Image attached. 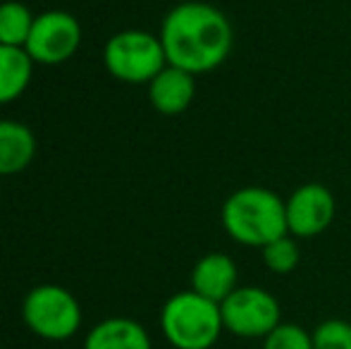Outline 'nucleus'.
Segmentation results:
<instances>
[{
  "label": "nucleus",
  "instance_id": "nucleus-10",
  "mask_svg": "<svg viewBox=\"0 0 351 349\" xmlns=\"http://www.w3.org/2000/svg\"><path fill=\"white\" fill-rule=\"evenodd\" d=\"M239 287V268L234 258L222 252H210L201 256L191 268V289L213 302H225Z\"/></svg>",
  "mask_w": 351,
  "mask_h": 349
},
{
  "label": "nucleus",
  "instance_id": "nucleus-12",
  "mask_svg": "<svg viewBox=\"0 0 351 349\" xmlns=\"http://www.w3.org/2000/svg\"><path fill=\"white\" fill-rule=\"evenodd\" d=\"M36 136L24 122L0 120V177L17 175L32 165Z\"/></svg>",
  "mask_w": 351,
  "mask_h": 349
},
{
  "label": "nucleus",
  "instance_id": "nucleus-7",
  "mask_svg": "<svg viewBox=\"0 0 351 349\" xmlns=\"http://www.w3.org/2000/svg\"><path fill=\"white\" fill-rule=\"evenodd\" d=\"M82 36V24L72 12L48 10L36 14L24 51L36 65H62L77 56Z\"/></svg>",
  "mask_w": 351,
  "mask_h": 349
},
{
  "label": "nucleus",
  "instance_id": "nucleus-11",
  "mask_svg": "<svg viewBox=\"0 0 351 349\" xmlns=\"http://www.w3.org/2000/svg\"><path fill=\"white\" fill-rule=\"evenodd\" d=\"M84 349H153V342L139 321L112 316L88 330Z\"/></svg>",
  "mask_w": 351,
  "mask_h": 349
},
{
  "label": "nucleus",
  "instance_id": "nucleus-9",
  "mask_svg": "<svg viewBox=\"0 0 351 349\" xmlns=\"http://www.w3.org/2000/svg\"><path fill=\"white\" fill-rule=\"evenodd\" d=\"M196 98V75L165 65L148 84V101L160 115H180Z\"/></svg>",
  "mask_w": 351,
  "mask_h": 349
},
{
  "label": "nucleus",
  "instance_id": "nucleus-15",
  "mask_svg": "<svg viewBox=\"0 0 351 349\" xmlns=\"http://www.w3.org/2000/svg\"><path fill=\"white\" fill-rule=\"evenodd\" d=\"M261 258H263V265L275 275H289L296 270V265L301 261V252L299 244H296V237L291 234H282L275 242L265 244L261 249Z\"/></svg>",
  "mask_w": 351,
  "mask_h": 349
},
{
  "label": "nucleus",
  "instance_id": "nucleus-8",
  "mask_svg": "<svg viewBox=\"0 0 351 349\" xmlns=\"http://www.w3.org/2000/svg\"><path fill=\"white\" fill-rule=\"evenodd\" d=\"M287 206V228L296 239H311L323 234L332 225L337 213L335 194L320 182H306L296 186L285 199Z\"/></svg>",
  "mask_w": 351,
  "mask_h": 349
},
{
  "label": "nucleus",
  "instance_id": "nucleus-5",
  "mask_svg": "<svg viewBox=\"0 0 351 349\" xmlns=\"http://www.w3.org/2000/svg\"><path fill=\"white\" fill-rule=\"evenodd\" d=\"M103 65L122 84H151L167 65L160 36L143 29H125L103 46Z\"/></svg>",
  "mask_w": 351,
  "mask_h": 349
},
{
  "label": "nucleus",
  "instance_id": "nucleus-6",
  "mask_svg": "<svg viewBox=\"0 0 351 349\" xmlns=\"http://www.w3.org/2000/svg\"><path fill=\"white\" fill-rule=\"evenodd\" d=\"M225 333L241 340H263L282 323V306L273 292L258 285L237 287L220 302Z\"/></svg>",
  "mask_w": 351,
  "mask_h": 349
},
{
  "label": "nucleus",
  "instance_id": "nucleus-16",
  "mask_svg": "<svg viewBox=\"0 0 351 349\" xmlns=\"http://www.w3.org/2000/svg\"><path fill=\"white\" fill-rule=\"evenodd\" d=\"M311 337H313V349H351V321L347 318L320 321Z\"/></svg>",
  "mask_w": 351,
  "mask_h": 349
},
{
  "label": "nucleus",
  "instance_id": "nucleus-1",
  "mask_svg": "<svg viewBox=\"0 0 351 349\" xmlns=\"http://www.w3.org/2000/svg\"><path fill=\"white\" fill-rule=\"evenodd\" d=\"M158 36L165 48L167 65L196 77L217 70L234 48V29L227 14L201 0L175 5L162 19Z\"/></svg>",
  "mask_w": 351,
  "mask_h": 349
},
{
  "label": "nucleus",
  "instance_id": "nucleus-13",
  "mask_svg": "<svg viewBox=\"0 0 351 349\" xmlns=\"http://www.w3.org/2000/svg\"><path fill=\"white\" fill-rule=\"evenodd\" d=\"M36 62L24 48L0 46V106H10L24 96L34 80Z\"/></svg>",
  "mask_w": 351,
  "mask_h": 349
},
{
  "label": "nucleus",
  "instance_id": "nucleus-3",
  "mask_svg": "<svg viewBox=\"0 0 351 349\" xmlns=\"http://www.w3.org/2000/svg\"><path fill=\"white\" fill-rule=\"evenodd\" d=\"M160 330L175 349H213L225 333L220 304L191 287L172 294L160 309Z\"/></svg>",
  "mask_w": 351,
  "mask_h": 349
},
{
  "label": "nucleus",
  "instance_id": "nucleus-2",
  "mask_svg": "<svg viewBox=\"0 0 351 349\" xmlns=\"http://www.w3.org/2000/svg\"><path fill=\"white\" fill-rule=\"evenodd\" d=\"M220 220L232 242L251 249H263L282 234H289L285 199L268 186L232 191L222 204Z\"/></svg>",
  "mask_w": 351,
  "mask_h": 349
},
{
  "label": "nucleus",
  "instance_id": "nucleus-4",
  "mask_svg": "<svg viewBox=\"0 0 351 349\" xmlns=\"http://www.w3.org/2000/svg\"><path fill=\"white\" fill-rule=\"evenodd\" d=\"M22 321L41 340L65 342L79 333L84 313L77 297L62 285H36L22 302Z\"/></svg>",
  "mask_w": 351,
  "mask_h": 349
},
{
  "label": "nucleus",
  "instance_id": "nucleus-14",
  "mask_svg": "<svg viewBox=\"0 0 351 349\" xmlns=\"http://www.w3.org/2000/svg\"><path fill=\"white\" fill-rule=\"evenodd\" d=\"M34 19H36V14H32V10L24 3H17V0L0 3V46H27Z\"/></svg>",
  "mask_w": 351,
  "mask_h": 349
},
{
  "label": "nucleus",
  "instance_id": "nucleus-17",
  "mask_svg": "<svg viewBox=\"0 0 351 349\" xmlns=\"http://www.w3.org/2000/svg\"><path fill=\"white\" fill-rule=\"evenodd\" d=\"M261 349H313V337L299 323L282 321L268 337H263Z\"/></svg>",
  "mask_w": 351,
  "mask_h": 349
}]
</instances>
